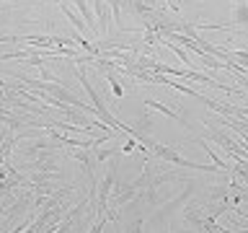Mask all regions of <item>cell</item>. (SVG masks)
Masks as SVG:
<instances>
[{
    "label": "cell",
    "instance_id": "cell-3",
    "mask_svg": "<svg viewBox=\"0 0 248 233\" xmlns=\"http://www.w3.org/2000/svg\"><path fill=\"white\" fill-rule=\"evenodd\" d=\"M145 106L158 109V112H163L166 116H173V119H181V114H178V112H173V109H168L166 104H160V101H155V99H145Z\"/></svg>",
    "mask_w": 248,
    "mask_h": 233
},
{
    "label": "cell",
    "instance_id": "cell-4",
    "mask_svg": "<svg viewBox=\"0 0 248 233\" xmlns=\"http://www.w3.org/2000/svg\"><path fill=\"white\" fill-rule=\"evenodd\" d=\"M202 148H204V150H207V155H209V158H212V161H215V166H217V168H220V171H230V168H232V166H230V163H225V161L220 158V155H217V153L212 150V148H209V145L204 143V140H202Z\"/></svg>",
    "mask_w": 248,
    "mask_h": 233
},
{
    "label": "cell",
    "instance_id": "cell-2",
    "mask_svg": "<svg viewBox=\"0 0 248 233\" xmlns=\"http://www.w3.org/2000/svg\"><path fill=\"white\" fill-rule=\"evenodd\" d=\"M60 8H62V13H65L67 18L75 23V29H78V31H83V34H85V26H88V23L83 21V16H78V13L73 11V8H70V5H65V3H60Z\"/></svg>",
    "mask_w": 248,
    "mask_h": 233
},
{
    "label": "cell",
    "instance_id": "cell-5",
    "mask_svg": "<svg viewBox=\"0 0 248 233\" xmlns=\"http://www.w3.org/2000/svg\"><path fill=\"white\" fill-rule=\"evenodd\" d=\"M166 47H168V50H173V52L178 54V60H181V62L191 65V57H189V54H186V50H181V47H178L176 42H168V39H166Z\"/></svg>",
    "mask_w": 248,
    "mask_h": 233
},
{
    "label": "cell",
    "instance_id": "cell-1",
    "mask_svg": "<svg viewBox=\"0 0 248 233\" xmlns=\"http://www.w3.org/2000/svg\"><path fill=\"white\" fill-rule=\"evenodd\" d=\"M147 148L158 155V158L163 161H168V163H176V166H184V168H197V171H220L217 166H199V163H191V161H186L181 158L173 148H166V145H160V143H155V140H147Z\"/></svg>",
    "mask_w": 248,
    "mask_h": 233
}]
</instances>
